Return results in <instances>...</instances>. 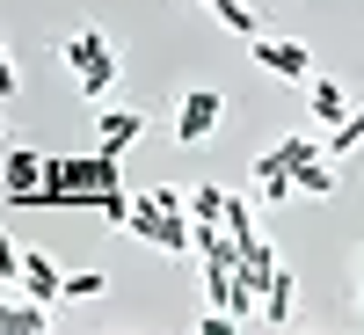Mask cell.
Here are the masks:
<instances>
[{"instance_id":"cell-1","label":"cell","mask_w":364,"mask_h":335,"mask_svg":"<svg viewBox=\"0 0 364 335\" xmlns=\"http://www.w3.org/2000/svg\"><path fill=\"white\" fill-rule=\"evenodd\" d=\"M58 58L80 73V95H87V102L109 95V80H117V51H109L102 29H73V37H58Z\"/></svg>"},{"instance_id":"cell-2","label":"cell","mask_w":364,"mask_h":335,"mask_svg":"<svg viewBox=\"0 0 364 335\" xmlns=\"http://www.w3.org/2000/svg\"><path fill=\"white\" fill-rule=\"evenodd\" d=\"M219 117H226V95H219V87H190V95L175 102V139H182V146H204L211 132H219Z\"/></svg>"},{"instance_id":"cell-3","label":"cell","mask_w":364,"mask_h":335,"mask_svg":"<svg viewBox=\"0 0 364 335\" xmlns=\"http://www.w3.org/2000/svg\"><path fill=\"white\" fill-rule=\"evenodd\" d=\"M248 51H255V66L262 73H277V80H314V58H306V44H291V37H248Z\"/></svg>"},{"instance_id":"cell-4","label":"cell","mask_w":364,"mask_h":335,"mask_svg":"<svg viewBox=\"0 0 364 335\" xmlns=\"http://www.w3.org/2000/svg\"><path fill=\"white\" fill-rule=\"evenodd\" d=\"M306 154H321V139L314 132H291V139H277L269 154L255 161V190H269V182H291V168L306 161Z\"/></svg>"},{"instance_id":"cell-5","label":"cell","mask_w":364,"mask_h":335,"mask_svg":"<svg viewBox=\"0 0 364 335\" xmlns=\"http://www.w3.org/2000/svg\"><path fill=\"white\" fill-rule=\"evenodd\" d=\"M22 285H29V299H44V307L66 299V277H58V262L44 248H22Z\"/></svg>"},{"instance_id":"cell-6","label":"cell","mask_w":364,"mask_h":335,"mask_svg":"<svg viewBox=\"0 0 364 335\" xmlns=\"http://www.w3.org/2000/svg\"><path fill=\"white\" fill-rule=\"evenodd\" d=\"M291 197H336V168H328V154H306L291 168Z\"/></svg>"},{"instance_id":"cell-7","label":"cell","mask_w":364,"mask_h":335,"mask_svg":"<svg viewBox=\"0 0 364 335\" xmlns=\"http://www.w3.org/2000/svg\"><path fill=\"white\" fill-rule=\"evenodd\" d=\"M291 299H299V285H291V270L277 262V270H269V285H262V321L284 328V321H291Z\"/></svg>"},{"instance_id":"cell-8","label":"cell","mask_w":364,"mask_h":335,"mask_svg":"<svg viewBox=\"0 0 364 335\" xmlns=\"http://www.w3.org/2000/svg\"><path fill=\"white\" fill-rule=\"evenodd\" d=\"M139 132H146V117H139V110H102V146H95V154H124Z\"/></svg>"},{"instance_id":"cell-9","label":"cell","mask_w":364,"mask_h":335,"mask_svg":"<svg viewBox=\"0 0 364 335\" xmlns=\"http://www.w3.org/2000/svg\"><path fill=\"white\" fill-rule=\"evenodd\" d=\"M51 328V307L44 299H22V307H0V335H44Z\"/></svg>"},{"instance_id":"cell-10","label":"cell","mask_w":364,"mask_h":335,"mask_svg":"<svg viewBox=\"0 0 364 335\" xmlns=\"http://www.w3.org/2000/svg\"><path fill=\"white\" fill-rule=\"evenodd\" d=\"M37 168H44V154H8V190H0V197H22V190H37Z\"/></svg>"},{"instance_id":"cell-11","label":"cell","mask_w":364,"mask_h":335,"mask_svg":"<svg viewBox=\"0 0 364 335\" xmlns=\"http://www.w3.org/2000/svg\"><path fill=\"white\" fill-rule=\"evenodd\" d=\"M211 15H219V22L233 29V37H255V29H262V15L248 8V0H211Z\"/></svg>"},{"instance_id":"cell-12","label":"cell","mask_w":364,"mask_h":335,"mask_svg":"<svg viewBox=\"0 0 364 335\" xmlns=\"http://www.w3.org/2000/svg\"><path fill=\"white\" fill-rule=\"evenodd\" d=\"M314 117H321V124H343V117H350V95L336 80H314Z\"/></svg>"},{"instance_id":"cell-13","label":"cell","mask_w":364,"mask_h":335,"mask_svg":"<svg viewBox=\"0 0 364 335\" xmlns=\"http://www.w3.org/2000/svg\"><path fill=\"white\" fill-rule=\"evenodd\" d=\"M350 146H364V110H350L343 124L328 132V146H321V154H350Z\"/></svg>"},{"instance_id":"cell-14","label":"cell","mask_w":364,"mask_h":335,"mask_svg":"<svg viewBox=\"0 0 364 335\" xmlns=\"http://www.w3.org/2000/svg\"><path fill=\"white\" fill-rule=\"evenodd\" d=\"M95 211H102L109 226H124V219H132V197H124V182H117V190H102V197H95Z\"/></svg>"},{"instance_id":"cell-15","label":"cell","mask_w":364,"mask_h":335,"mask_svg":"<svg viewBox=\"0 0 364 335\" xmlns=\"http://www.w3.org/2000/svg\"><path fill=\"white\" fill-rule=\"evenodd\" d=\"M102 285H109L102 270H80V277H66V299H102Z\"/></svg>"},{"instance_id":"cell-16","label":"cell","mask_w":364,"mask_h":335,"mask_svg":"<svg viewBox=\"0 0 364 335\" xmlns=\"http://www.w3.org/2000/svg\"><path fill=\"white\" fill-rule=\"evenodd\" d=\"M15 277H22V240L0 233V285H15Z\"/></svg>"},{"instance_id":"cell-17","label":"cell","mask_w":364,"mask_h":335,"mask_svg":"<svg viewBox=\"0 0 364 335\" xmlns=\"http://www.w3.org/2000/svg\"><path fill=\"white\" fill-rule=\"evenodd\" d=\"M182 197H190L182 182H161V190H146V204H154V211H182Z\"/></svg>"},{"instance_id":"cell-18","label":"cell","mask_w":364,"mask_h":335,"mask_svg":"<svg viewBox=\"0 0 364 335\" xmlns=\"http://www.w3.org/2000/svg\"><path fill=\"white\" fill-rule=\"evenodd\" d=\"M0 95H15V58L0 51Z\"/></svg>"},{"instance_id":"cell-19","label":"cell","mask_w":364,"mask_h":335,"mask_svg":"<svg viewBox=\"0 0 364 335\" xmlns=\"http://www.w3.org/2000/svg\"><path fill=\"white\" fill-rule=\"evenodd\" d=\"M357 314H364V292H357Z\"/></svg>"}]
</instances>
